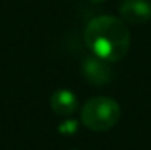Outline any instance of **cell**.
Wrapping results in <instances>:
<instances>
[{
	"label": "cell",
	"mask_w": 151,
	"mask_h": 150,
	"mask_svg": "<svg viewBox=\"0 0 151 150\" xmlns=\"http://www.w3.org/2000/svg\"><path fill=\"white\" fill-rule=\"evenodd\" d=\"M84 41L95 57L106 62H119L129 53L130 33L121 18L103 15L88 21Z\"/></svg>",
	"instance_id": "cell-1"
},
{
	"label": "cell",
	"mask_w": 151,
	"mask_h": 150,
	"mask_svg": "<svg viewBox=\"0 0 151 150\" xmlns=\"http://www.w3.org/2000/svg\"><path fill=\"white\" fill-rule=\"evenodd\" d=\"M121 108L116 100L109 97H93L85 102L81 112V120L92 131H108L117 124Z\"/></svg>",
	"instance_id": "cell-2"
},
{
	"label": "cell",
	"mask_w": 151,
	"mask_h": 150,
	"mask_svg": "<svg viewBox=\"0 0 151 150\" xmlns=\"http://www.w3.org/2000/svg\"><path fill=\"white\" fill-rule=\"evenodd\" d=\"M82 74H84V78L88 83L96 84V86L108 84L111 81V78H113L109 62L101 60L95 55L84 60V63H82Z\"/></svg>",
	"instance_id": "cell-3"
},
{
	"label": "cell",
	"mask_w": 151,
	"mask_h": 150,
	"mask_svg": "<svg viewBox=\"0 0 151 150\" xmlns=\"http://www.w3.org/2000/svg\"><path fill=\"white\" fill-rule=\"evenodd\" d=\"M121 20L130 24H143L151 18V5L146 0H125L119 7Z\"/></svg>",
	"instance_id": "cell-4"
},
{
	"label": "cell",
	"mask_w": 151,
	"mask_h": 150,
	"mask_svg": "<svg viewBox=\"0 0 151 150\" xmlns=\"http://www.w3.org/2000/svg\"><path fill=\"white\" fill-rule=\"evenodd\" d=\"M50 107L56 115L69 116L77 110V97L68 89H58L50 99Z\"/></svg>",
	"instance_id": "cell-5"
},
{
	"label": "cell",
	"mask_w": 151,
	"mask_h": 150,
	"mask_svg": "<svg viewBox=\"0 0 151 150\" xmlns=\"http://www.w3.org/2000/svg\"><path fill=\"white\" fill-rule=\"evenodd\" d=\"M92 2H95V3H98V2H103V0H92Z\"/></svg>",
	"instance_id": "cell-6"
}]
</instances>
